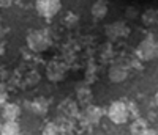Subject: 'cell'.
<instances>
[{"mask_svg": "<svg viewBox=\"0 0 158 135\" xmlns=\"http://www.w3.org/2000/svg\"><path fill=\"white\" fill-rule=\"evenodd\" d=\"M146 129H147V123L142 118H138L135 123L131 124V132H133V135H141Z\"/></svg>", "mask_w": 158, "mask_h": 135, "instance_id": "cell-13", "label": "cell"}, {"mask_svg": "<svg viewBox=\"0 0 158 135\" xmlns=\"http://www.w3.org/2000/svg\"><path fill=\"white\" fill-rule=\"evenodd\" d=\"M77 98L79 101H82V102H89L90 98H92V94L87 88H82V90H77Z\"/></svg>", "mask_w": 158, "mask_h": 135, "instance_id": "cell-15", "label": "cell"}, {"mask_svg": "<svg viewBox=\"0 0 158 135\" xmlns=\"http://www.w3.org/2000/svg\"><path fill=\"white\" fill-rule=\"evenodd\" d=\"M19 135H21V133H19Z\"/></svg>", "mask_w": 158, "mask_h": 135, "instance_id": "cell-20", "label": "cell"}, {"mask_svg": "<svg viewBox=\"0 0 158 135\" xmlns=\"http://www.w3.org/2000/svg\"><path fill=\"white\" fill-rule=\"evenodd\" d=\"M108 77L112 83H122L128 77V69L123 64H112L108 71Z\"/></svg>", "mask_w": 158, "mask_h": 135, "instance_id": "cell-6", "label": "cell"}, {"mask_svg": "<svg viewBox=\"0 0 158 135\" xmlns=\"http://www.w3.org/2000/svg\"><path fill=\"white\" fill-rule=\"evenodd\" d=\"M100 116H101V112H100L98 107H95V105H89L87 107L85 118H87L89 123H97V121L100 119Z\"/></svg>", "mask_w": 158, "mask_h": 135, "instance_id": "cell-12", "label": "cell"}, {"mask_svg": "<svg viewBox=\"0 0 158 135\" xmlns=\"http://www.w3.org/2000/svg\"><path fill=\"white\" fill-rule=\"evenodd\" d=\"M27 46L33 52H44L51 46V36L44 30H33L27 35Z\"/></svg>", "mask_w": 158, "mask_h": 135, "instance_id": "cell-1", "label": "cell"}, {"mask_svg": "<svg viewBox=\"0 0 158 135\" xmlns=\"http://www.w3.org/2000/svg\"><path fill=\"white\" fill-rule=\"evenodd\" d=\"M0 133L2 135H19L21 133L19 124L16 123V121H5V124L2 126Z\"/></svg>", "mask_w": 158, "mask_h": 135, "instance_id": "cell-11", "label": "cell"}, {"mask_svg": "<svg viewBox=\"0 0 158 135\" xmlns=\"http://www.w3.org/2000/svg\"><path fill=\"white\" fill-rule=\"evenodd\" d=\"M108 118L114 124H125L130 119V107L123 101H114L108 109Z\"/></svg>", "mask_w": 158, "mask_h": 135, "instance_id": "cell-2", "label": "cell"}, {"mask_svg": "<svg viewBox=\"0 0 158 135\" xmlns=\"http://www.w3.org/2000/svg\"><path fill=\"white\" fill-rule=\"evenodd\" d=\"M36 13L41 17H54L62 8V0H36L35 2Z\"/></svg>", "mask_w": 158, "mask_h": 135, "instance_id": "cell-3", "label": "cell"}, {"mask_svg": "<svg viewBox=\"0 0 158 135\" xmlns=\"http://www.w3.org/2000/svg\"><path fill=\"white\" fill-rule=\"evenodd\" d=\"M128 29H127V25L123 22H114L111 25L106 27V33L109 38H120V36H125L128 35Z\"/></svg>", "mask_w": 158, "mask_h": 135, "instance_id": "cell-8", "label": "cell"}, {"mask_svg": "<svg viewBox=\"0 0 158 135\" xmlns=\"http://www.w3.org/2000/svg\"><path fill=\"white\" fill-rule=\"evenodd\" d=\"M90 13L95 19H104L108 14V0H95V3L92 5Z\"/></svg>", "mask_w": 158, "mask_h": 135, "instance_id": "cell-9", "label": "cell"}, {"mask_svg": "<svg viewBox=\"0 0 158 135\" xmlns=\"http://www.w3.org/2000/svg\"><path fill=\"white\" fill-rule=\"evenodd\" d=\"M141 135H158V132H156V130H153V129H149V127H147V129L144 130Z\"/></svg>", "mask_w": 158, "mask_h": 135, "instance_id": "cell-18", "label": "cell"}, {"mask_svg": "<svg viewBox=\"0 0 158 135\" xmlns=\"http://www.w3.org/2000/svg\"><path fill=\"white\" fill-rule=\"evenodd\" d=\"M6 98H8V93H6V88L0 83V105L6 102Z\"/></svg>", "mask_w": 158, "mask_h": 135, "instance_id": "cell-16", "label": "cell"}, {"mask_svg": "<svg viewBox=\"0 0 158 135\" xmlns=\"http://www.w3.org/2000/svg\"><path fill=\"white\" fill-rule=\"evenodd\" d=\"M155 104H156V107H158V91H156V94H155Z\"/></svg>", "mask_w": 158, "mask_h": 135, "instance_id": "cell-19", "label": "cell"}, {"mask_svg": "<svg viewBox=\"0 0 158 135\" xmlns=\"http://www.w3.org/2000/svg\"><path fill=\"white\" fill-rule=\"evenodd\" d=\"M2 116L5 121H16L21 116V107L18 104H5L3 110H2Z\"/></svg>", "mask_w": 158, "mask_h": 135, "instance_id": "cell-7", "label": "cell"}, {"mask_svg": "<svg viewBox=\"0 0 158 135\" xmlns=\"http://www.w3.org/2000/svg\"><path fill=\"white\" fill-rule=\"evenodd\" d=\"M13 5V0H0V8H8Z\"/></svg>", "mask_w": 158, "mask_h": 135, "instance_id": "cell-17", "label": "cell"}, {"mask_svg": "<svg viewBox=\"0 0 158 135\" xmlns=\"http://www.w3.org/2000/svg\"><path fill=\"white\" fill-rule=\"evenodd\" d=\"M138 57L144 61H149V60H153L156 55H158V47H156V43L153 41L152 36H147L144 41L139 43L138 46Z\"/></svg>", "mask_w": 158, "mask_h": 135, "instance_id": "cell-4", "label": "cell"}, {"mask_svg": "<svg viewBox=\"0 0 158 135\" xmlns=\"http://www.w3.org/2000/svg\"><path fill=\"white\" fill-rule=\"evenodd\" d=\"M30 107H32L33 113H36V115H46L48 113V109H49V104H48V101L44 98H36L30 104Z\"/></svg>", "mask_w": 158, "mask_h": 135, "instance_id": "cell-10", "label": "cell"}, {"mask_svg": "<svg viewBox=\"0 0 158 135\" xmlns=\"http://www.w3.org/2000/svg\"><path fill=\"white\" fill-rule=\"evenodd\" d=\"M67 74V66L60 61H51L46 68V75L51 82H60Z\"/></svg>", "mask_w": 158, "mask_h": 135, "instance_id": "cell-5", "label": "cell"}, {"mask_svg": "<svg viewBox=\"0 0 158 135\" xmlns=\"http://www.w3.org/2000/svg\"><path fill=\"white\" fill-rule=\"evenodd\" d=\"M41 135H62V132H60V129H59V126H57V124L49 123V124H46V126H44V129H43V133H41Z\"/></svg>", "mask_w": 158, "mask_h": 135, "instance_id": "cell-14", "label": "cell"}]
</instances>
